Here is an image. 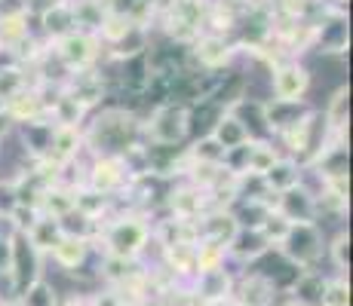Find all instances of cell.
Instances as JSON below:
<instances>
[{
  "label": "cell",
  "mask_w": 353,
  "mask_h": 306,
  "mask_svg": "<svg viewBox=\"0 0 353 306\" xmlns=\"http://www.w3.org/2000/svg\"><path fill=\"white\" fill-rule=\"evenodd\" d=\"M25 306H52V294L46 285H34L25 297Z\"/></svg>",
  "instance_id": "6da1fadb"
},
{
  "label": "cell",
  "mask_w": 353,
  "mask_h": 306,
  "mask_svg": "<svg viewBox=\"0 0 353 306\" xmlns=\"http://www.w3.org/2000/svg\"><path fill=\"white\" fill-rule=\"evenodd\" d=\"M325 306H347V291H344V285H332L329 294H325Z\"/></svg>",
  "instance_id": "7a4b0ae2"
},
{
  "label": "cell",
  "mask_w": 353,
  "mask_h": 306,
  "mask_svg": "<svg viewBox=\"0 0 353 306\" xmlns=\"http://www.w3.org/2000/svg\"><path fill=\"white\" fill-rule=\"evenodd\" d=\"M289 306H304V303H289Z\"/></svg>",
  "instance_id": "3957f363"
},
{
  "label": "cell",
  "mask_w": 353,
  "mask_h": 306,
  "mask_svg": "<svg viewBox=\"0 0 353 306\" xmlns=\"http://www.w3.org/2000/svg\"><path fill=\"white\" fill-rule=\"evenodd\" d=\"M0 306H3V303H0Z\"/></svg>",
  "instance_id": "277c9868"
}]
</instances>
